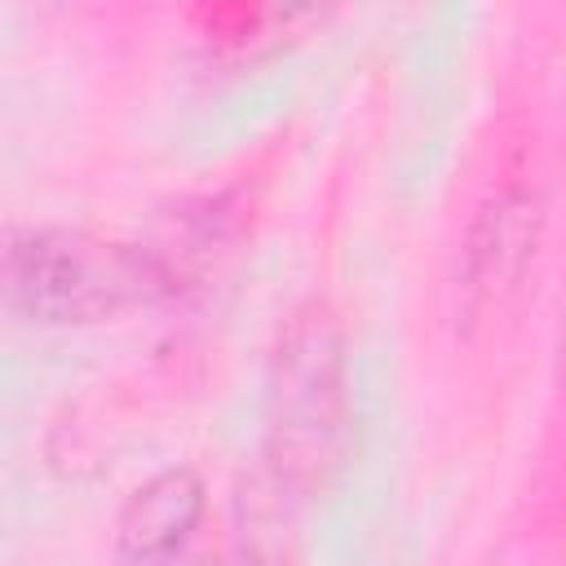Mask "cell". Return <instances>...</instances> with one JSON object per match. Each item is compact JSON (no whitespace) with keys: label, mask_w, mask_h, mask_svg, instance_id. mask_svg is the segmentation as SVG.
Here are the masks:
<instances>
[{"label":"cell","mask_w":566,"mask_h":566,"mask_svg":"<svg viewBox=\"0 0 566 566\" xmlns=\"http://www.w3.org/2000/svg\"><path fill=\"white\" fill-rule=\"evenodd\" d=\"M349 447L345 332L327 301L287 314L265 376V473L292 495H318Z\"/></svg>","instance_id":"obj_1"},{"label":"cell","mask_w":566,"mask_h":566,"mask_svg":"<svg viewBox=\"0 0 566 566\" xmlns=\"http://www.w3.org/2000/svg\"><path fill=\"white\" fill-rule=\"evenodd\" d=\"M9 301L35 323H97L172 292V265L124 239L71 226L9 230Z\"/></svg>","instance_id":"obj_2"},{"label":"cell","mask_w":566,"mask_h":566,"mask_svg":"<svg viewBox=\"0 0 566 566\" xmlns=\"http://www.w3.org/2000/svg\"><path fill=\"white\" fill-rule=\"evenodd\" d=\"M544 234V199L531 186H500L478 203L460 252V292L469 318L500 310L526 279Z\"/></svg>","instance_id":"obj_3"},{"label":"cell","mask_w":566,"mask_h":566,"mask_svg":"<svg viewBox=\"0 0 566 566\" xmlns=\"http://www.w3.org/2000/svg\"><path fill=\"white\" fill-rule=\"evenodd\" d=\"M203 500H208L203 478L190 464H172V469L150 473L142 486L128 491V500L115 517L119 553L137 566L172 557L190 539V531L199 526Z\"/></svg>","instance_id":"obj_4"},{"label":"cell","mask_w":566,"mask_h":566,"mask_svg":"<svg viewBox=\"0 0 566 566\" xmlns=\"http://www.w3.org/2000/svg\"><path fill=\"white\" fill-rule=\"evenodd\" d=\"M296 504L301 495H292L283 482L261 473L239 522L243 566H296Z\"/></svg>","instance_id":"obj_5"}]
</instances>
